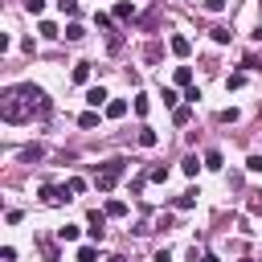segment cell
I'll return each instance as SVG.
<instances>
[{
	"label": "cell",
	"mask_w": 262,
	"mask_h": 262,
	"mask_svg": "<svg viewBox=\"0 0 262 262\" xmlns=\"http://www.w3.org/2000/svg\"><path fill=\"white\" fill-rule=\"evenodd\" d=\"M172 78H176V86H188V82H192V70H188V66H176Z\"/></svg>",
	"instance_id": "obj_16"
},
{
	"label": "cell",
	"mask_w": 262,
	"mask_h": 262,
	"mask_svg": "<svg viewBox=\"0 0 262 262\" xmlns=\"http://www.w3.org/2000/svg\"><path fill=\"white\" fill-rule=\"evenodd\" d=\"M78 233H82L78 225H61V229H57V237H61V242H78Z\"/></svg>",
	"instance_id": "obj_17"
},
{
	"label": "cell",
	"mask_w": 262,
	"mask_h": 262,
	"mask_svg": "<svg viewBox=\"0 0 262 262\" xmlns=\"http://www.w3.org/2000/svg\"><path fill=\"white\" fill-rule=\"evenodd\" d=\"M168 49H172V53H176V57H188V53H192V41H188V37H180V33H176V37H172V41H168Z\"/></svg>",
	"instance_id": "obj_5"
},
{
	"label": "cell",
	"mask_w": 262,
	"mask_h": 262,
	"mask_svg": "<svg viewBox=\"0 0 262 262\" xmlns=\"http://www.w3.org/2000/svg\"><path fill=\"white\" fill-rule=\"evenodd\" d=\"M151 262H172V254H168V250H160V254H156Z\"/></svg>",
	"instance_id": "obj_32"
},
{
	"label": "cell",
	"mask_w": 262,
	"mask_h": 262,
	"mask_svg": "<svg viewBox=\"0 0 262 262\" xmlns=\"http://www.w3.org/2000/svg\"><path fill=\"white\" fill-rule=\"evenodd\" d=\"M250 209H254V213H262V188H258V192L250 196Z\"/></svg>",
	"instance_id": "obj_30"
},
{
	"label": "cell",
	"mask_w": 262,
	"mask_h": 262,
	"mask_svg": "<svg viewBox=\"0 0 262 262\" xmlns=\"http://www.w3.org/2000/svg\"><path fill=\"white\" fill-rule=\"evenodd\" d=\"M205 168H213V172L221 168V151H217V147H213V151H205Z\"/></svg>",
	"instance_id": "obj_18"
},
{
	"label": "cell",
	"mask_w": 262,
	"mask_h": 262,
	"mask_svg": "<svg viewBox=\"0 0 262 262\" xmlns=\"http://www.w3.org/2000/svg\"><path fill=\"white\" fill-rule=\"evenodd\" d=\"M20 160H25V164H33V160H41V147H37V143H33V147H25V151H20Z\"/></svg>",
	"instance_id": "obj_24"
},
{
	"label": "cell",
	"mask_w": 262,
	"mask_h": 262,
	"mask_svg": "<svg viewBox=\"0 0 262 262\" xmlns=\"http://www.w3.org/2000/svg\"><path fill=\"white\" fill-rule=\"evenodd\" d=\"M147 180H156V184H164V180H168V168H151V172H147Z\"/></svg>",
	"instance_id": "obj_26"
},
{
	"label": "cell",
	"mask_w": 262,
	"mask_h": 262,
	"mask_svg": "<svg viewBox=\"0 0 262 262\" xmlns=\"http://www.w3.org/2000/svg\"><path fill=\"white\" fill-rule=\"evenodd\" d=\"M123 115H127V102L123 98H111L106 102V119H123Z\"/></svg>",
	"instance_id": "obj_7"
},
{
	"label": "cell",
	"mask_w": 262,
	"mask_h": 262,
	"mask_svg": "<svg viewBox=\"0 0 262 262\" xmlns=\"http://www.w3.org/2000/svg\"><path fill=\"white\" fill-rule=\"evenodd\" d=\"M37 33H41V37H49V41H53V37H61V33H57V25H53V20H41V25H37Z\"/></svg>",
	"instance_id": "obj_14"
},
{
	"label": "cell",
	"mask_w": 262,
	"mask_h": 262,
	"mask_svg": "<svg viewBox=\"0 0 262 262\" xmlns=\"http://www.w3.org/2000/svg\"><path fill=\"white\" fill-rule=\"evenodd\" d=\"M78 262H98V250H94V246H82V250H78Z\"/></svg>",
	"instance_id": "obj_19"
},
{
	"label": "cell",
	"mask_w": 262,
	"mask_h": 262,
	"mask_svg": "<svg viewBox=\"0 0 262 262\" xmlns=\"http://www.w3.org/2000/svg\"><path fill=\"white\" fill-rule=\"evenodd\" d=\"M225 86H229V90H242V86H246V74H229Z\"/></svg>",
	"instance_id": "obj_21"
},
{
	"label": "cell",
	"mask_w": 262,
	"mask_h": 262,
	"mask_svg": "<svg viewBox=\"0 0 262 262\" xmlns=\"http://www.w3.org/2000/svg\"><path fill=\"white\" fill-rule=\"evenodd\" d=\"M242 262H254V258H242Z\"/></svg>",
	"instance_id": "obj_36"
},
{
	"label": "cell",
	"mask_w": 262,
	"mask_h": 262,
	"mask_svg": "<svg viewBox=\"0 0 262 262\" xmlns=\"http://www.w3.org/2000/svg\"><path fill=\"white\" fill-rule=\"evenodd\" d=\"M192 205H196V188H188V192L176 196V209H192Z\"/></svg>",
	"instance_id": "obj_11"
},
{
	"label": "cell",
	"mask_w": 262,
	"mask_h": 262,
	"mask_svg": "<svg viewBox=\"0 0 262 262\" xmlns=\"http://www.w3.org/2000/svg\"><path fill=\"white\" fill-rule=\"evenodd\" d=\"M135 139H139V147H156V143H160V135H156L151 127H139V135H135Z\"/></svg>",
	"instance_id": "obj_8"
},
{
	"label": "cell",
	"mask_w": 262,
	"mask_h": 262,
	"mask_svg": "<svg viewBox=\"0 0 262 262\" xmlns=\"http://www.w3.org/2000/svg\"><path fill=\"white\" fill-rule=\"evenodd\" d=\"M123 172H127V160H123V156L106 160V164L98 168V176H94V188H98V192H111V188L119 184V176H123Z\"/></svg>",
	"instance_id": "obj_2"
},
{
	"label": "cell",
	"mask_w": 262,
	"mask_h": 262,
	"mask_svg": "<svg viewBox=\"0 0 262 262\" xmlns=\"http://www.w3.org/2000/svg\"><path fill=\"white\" fill-rule=\"evenodd\" d=\"M66 188H70V192H74V196H78V192H86V180H82V176H74V180H70V184H66Z\"/></svg>",
	"instance_id": "obj_27"
},
{
	"label": "cell",
	"mask_w": 262,
	"mask_h": 262,
	"mask_svg": "<svg viewBox=\"0 0 262 262\" xmlns=\"http://www.w3.org/2000/svg\"><path fill=\"white\" fill-rule=\"evenodd\" d=\"M172 119H176V123H180V127H184V123H188V119H192V111H188V106H176V111H172Z\"/></svg>",
	"instance_id": "obj_23"
},
{
	"label": "cell",
	"mask_w": 262,
	"mask_h": 262,
	"mask_svg": "<svg viewBox=\"0 0 262 262\" xmlns=\"http://www.w3.org/2000/svg\"><path fill=\"white\" fill-rule=\"evenodd\" d=\"M82 37H86V29H82L78 20H70V25H66V41H82Z\"/></svg>",
	"instance_id": "obj_10"
},
{
	"label": "cell",
	"mask_w": 262,
	"mask_h": 262,
	"mask_svg": "<svg viewBox=\"0 0 262 262\" xmlns=\"http://www.w3.org/2000/svg\"><path fill=\"white\" fill-rule=\"evenodd\" d=\"M86 225H90V237H94V242H102V233H106V213H98V209H90V217H86Z\"/></svg>",
	"instance_id": "obj_4"
},
{
	"label": "cell",
	"mask_w": 262,
	"mask_h": 262,
	"mask_svg": "<svg viewBox=\"0 0 262 262\" xmlns=\"http://www.w3.org/2000/svg\"><path fill=\"white\" fill-rule=\"evenodd\" d=\"M209 33H213V41H217V45H225V41H229V29H225V25H217V29H209Z\"/></svg>",
	"instance_id": "obj_20"
},
{
	"label": "cell",
	"mask_w": 262,
	"mask_h": 262,
	"mask_svg": "<svg viewBox=\"0 0 262 262\" xmlns=\"http://www.w3.org/2000/svg\"><path fill=\"white\" fill-rule=\"evenodd\" d=\"M180 168H184V176H196V172L205 168V160H196V156H184V160H180Z\"/></svg>",
	"instance_id": "obj_9"
},
{
	"label": "cell",
	"mask_w": 262,
	"mask_h": 262,
	"mask_svg": "<svg viewBox=\"0 0 262 262\" xmlns=\"http://www.w3.org/2000/svg\"><path fill=\"white\" fill-rule=\"evenodd\" d=\"M74 82H90V61H78L74 66Z\"/></svg>",
	"instance_id": "obj_15"
},
{
	"label": "cell",
	"mask_w": 262,
	"mask_h": 262,
	"mask_svg": "<svg viewBox=\"0 0 262 262\" xmlns=\"http://www.w3.org/2000/svg\"><path fill=\"white\" fill-rule=\"evenodd\" d=\"M196 262H221V258H217V254H201Z\"/></svg>",
	"instance_id": "obj_33"
},
{
	"label": "cell",
	"mask_w": 262,
	"mask_h": 262,
	"mask_svg": "<svg viewBox=\"0 0 262 262\" xmlns=\"http://www.w3.org/2000/svg\"><path fill=\"white\" fill-rule=\"evenodd\" d=\"M205 8H209V12H221V8H225V0H205Z\"/></svg>",
	"instance_id": "obj_31"
},
{
	"label": "cell",
	"mask_w": 262,
	"mask_h": 262,
	"mask_svg": "<svg viewBox=\"0 0 262 262\" xmlns=\"http://www.w3.org/2000/svg\"><path fill=\"white\" fill-rule=\"evenodd\" d=\"M102 213H106V217H127V205H123V201H106Z\"/></svg>",
	"instance_id": "obj_12"
},
{
	"label": "cell",
	"mask_w": 262,
	"mask_h": 262,
	"mask_svg": "<svg viewBox=\"0 0 262 262\" xmlns=\"http://www.w3.org/2000/svg\"><path fill=\"white\" fill-rule=\"evenodd\" d=\"M33 115H49V98L41 86H12L4 94V119L8 123H25Z\"/></svg>",
	"instance_id": "obj_1"
},
{
	"label": "cell",
	"mask_w": 262,
	"mask_h": 262,
	"mask_svg": "<svg viewBox=\"0 0 262 262\" xmlns=\"http://www.w3.org/2000/svg\"><path fill=\"white\" fill-rule=\"evenodd\" d=\"M151 111V102H147V94H135V115H147Z\"/></svg>",
	"instance_id": "obj_22"
},
{
	"label": "cell",
	"mask_w": 262,
	"mask_h": 262,
	"mask_svg": "<svg viewBox=\"0 0 262 262\" xmlns=\"http://www.w3.org/2000/svg\"><path fill=\"white\" fill-rule=\"evenodd\" d=\"M246 168H250V172H262V156H250V160H246Z\"/></svg>",
	"instance_id": "obj_29"
},
{
	"label": "cell",
	"mask_w": 262,
	"mask_h": 262,
	"mask_svg": "<svg viewBox=\"0 0 262 262\" xmlns=\"http://www.w3.org/2000/svg\"><path fill=\"white\" fill-rule=\"evenodd\" d=\"M250 37H254V41H262V25H258V29H254V33H250Z\"/></svg>",
	"instance_id": "obj_34"
},
{
	"label": "cell",
	"mask_w": 262,
	"mask_h": 262,
	"mask_svg": "<svg viewBox=\"0 0 262 262\" xmlns=\"http://www.w3.org/2000/svg\"><path fill=\"white\" fill-rule=\"evenodd\" d=\"M70 196H74V192L61 188V184H41V201H45V205H66Z\"/></svg>",
	"instance_id": "obj_3"
},
{
	"label": "cell",
	"mask_w": 262,
	"mask_h": 262,
	"mask_svg": "<svg viewBox=\"0 0 262 262\" xmlns=\"http://www.w3.org/2000/svg\"><path fill=\"white\" fill-rule=\"evenodd\" d=\"M106 262H127V258H123V254H115V258H106Z\"/></svg>",
	"instance_id": "obj_35"
},
{
	"label": "cell",
	"mask_w": 262,
	"mask_h": 262,
	"mask_svg": "<svg viewBox=\"0 0 262 262\" xmlns=\"http://www.w3.org/2000/svg\"><path fill=\"white\" fill-rule=\"evenodd\" d=\"M41 8H45V0H25V12H33V16H41Z\"/></svg>",
	"instance_id": "obj_28"
},
{
	"label": "cell",
	"mask_w": 262,
	"mask_h": 262,
	"mask_svg": "<svg viewBox=\"0 0 262 262\" xmlns=\"http://www.w3.org/2000/svg\"><path fill=\"white\" fill-rule=\"evenodd\" d=\"M115 16H119V20H131V16H135V4H127V0L115 4Z\"/></svg>",
	"instance_id": "obj_13"
},
{
	"label": "cell",
	"mask_w": 262,
	"mask_h": 262,
	"mask_svg": "<svg viewBox=\"0 0 262 262\" xmlns=\"http://www.w3.org/2000/svg\"><path fill=\"white\" fill-rule=\"evenodd\" d=\"M57 8H61L66 16H78V0H57Z\"/></svg>",
	"instance_id": "obj_25"
},
{
	"label": "cell",
	"mask_w": 262,
	"mask_h": 262,
	"mask_svg": "<svg viewBox=\"0 0 262 262\" xmlns=\"http://www.w3.org/2000/svg\"><path fill=\"white\" fill-rule=\"evenodd\" d=\"M106 98H111L106 86H90V90H86V102H90V106H106Z\"/></svg>",
	"instance_id": "obj_6"
}]
</instances>
